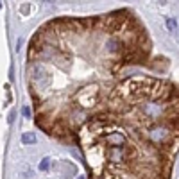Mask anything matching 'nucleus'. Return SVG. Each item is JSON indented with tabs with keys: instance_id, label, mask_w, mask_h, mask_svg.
Listing matches in <instances>:
<instances>
[{
	"instance_id": "f257e3e1",
	"label": "nucleus",
	"mask_w": 179,
	"mask_h": 179,
	"mask_svg": "<svg viewBox=\"0 0 179 179\" xmlns=\"http://www.w3.org/2000/svg\"><path fill=\"white\" fill-rule=\"evenodd\" d=\"M36 142V134L34 133H23L22 134V143L29 145V143H34Z\"/></svg>"
},
{
	"instance_id": "f03ea898",
	"label": "nucleus",
	"mask_w": 179,
	"mask_h": 179,
	"mask_svg": "<svg viewBox=\"0 0 179 179\" xmlns=\"http://www.w3.org/2000/svg\"><path fill=\"white\" fill-rule=\"evenodd\" d=\"M48 167H50L48 158H43V160L39 161V170H41V172H45V170H48Z\"/></svg>"
},
{
	"instance_id": "7ed1b4c3",
	"label": "nucleus",
	"mask_w": 179,
	"mask_h": 179,
	"mask_svg": "<svg viewBox=\"0 0 179 179\" xmlns=\"http://www.w3.org/2000/svg\"><path fill=\"white\" fill-rule=\"evenodd\" d=\"M167 23H169V29H170V30H176V29H178V23L174 22V18H169Z\"/></svg>"
},
{
	"instance_id": "20e7f679",
	"label": "nucleus",
	"mask_w": 179,
	"mask_h": 179,
	"mask_svg": "<svg viewBox=\"0 0 179 179\" xmlns=\"http://www.w3.org/2000/svg\"><path fill=\"white\" fill-rule=\"evenodd\" d=\"M22 113H23L27 118H30V115H32V111H30V108H29V106H25V108L22 109Z\"/></svg>"
}]
</instances>
